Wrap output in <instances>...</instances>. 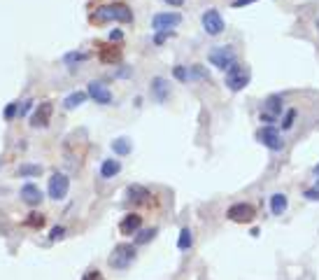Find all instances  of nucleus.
Returning a JSON list of instances; mask_svg holds the SVG:
<instances>
[{
	"mask_svg": "<svg viewBox=\"0 0 319 280\" xmlns=\"http://www.w3.org/2000/svg\"><path fill=\"white\" fill-rule=\"evenodd\" d=\"M28 224H30V226H42V224H44V217H42V215H38V212H30Z\"/></svg>",
	"mask_w": 319,
	"mask_h": 280,
	"instance_id": "32",
	"label": "nucleus"
},
{
	"mask_svg": "<svg viewBox=\"0 0 319 280\" xmlns=\"http://www.w3.org/2000/svg\"><path fill=\"white\" fill-rule=\"evenodd\" d=\"M42 198H44V194H42V189L38 185H33V182H26V185L21 187V201L28 205H40Z\"/></svg>",
	"mask_w": 319,
	"mask_h": 280,
	"instance_id": "10",
	"label": "nucleus"
},
{
	"mask_svg": "<svg viewBox=\"0 0 319 280\" xmlns=\"http://www.w3.org/2000/svg\"><path fill=\"white\" fill-rule=\"evenodd\" d=\"M86 98H88L86 91H72L70 96H66L63 108H66V110H75V108H80L82 103H86Z\"/></svg>",
	"mask_w": 319,
	"mask_h": 280,
	"instance_id": "18",
	"label": "nucleus"
},
{
	"mask_svg": "<svg viewBox=\"0 0 319 280\" xmlns=\"http://www.w3.org/2000/svg\"><path fill=\"white\" fill-rule=\"evenodd\" d=\"M86 59H88L86 52H70V54H66V63H82Z\"/></svg>",
	"mask_w": 319,
	"mask_h": 280,
	"instance_id": "27",
	"label": "nucleus"
},
{
	"mask_svg": "<svg viewBox=\"0 0 319 280\" xmlns=\"http://www.w3.org/2000/svg\"><path fill=\"white\" fill-rule=\"evenodd\" d=\"M52 115H54V105L49 101H44V103H40V108L35 110V115L30 117V124L33 126H47Z\"/></svg>",
	"mask_w": 319,
	"mask_h": 280,
	"instance_id": "12",
	"label": "nucleus"
},
{
	"mask_svg": "<svg viewBox=\"0 0 319 280\" xmlns=\"http://www.w3.org/2000/svg\"><path fill=\"white\" fill-rule=\"evenodd\" d=\"M112 14H114V21H122V24H130V21H133V12H130V7L122 5V3L112 5Z\"/></svg>",
	"mask_w": 319,
	"mask_h": 280,
	"instance_id": "19",
	"label": "nucleus"
},
{
	"mask_svg": "<svg viewBox=\"0 0 319 280\" xmlns=\"http://www.w3.org/2000/svg\"><path fill=\"white\" fill-rule=\"evenodd\" d=\"M63 233H66V229H63V226H54V229H52V233H49V238L58 240V238H63Z\"/></svg>",
	"mask_w": 319,
	"mask_h": 280,
	"instance_id": "34",
	"label": "nucleus"
},
{
	"mask_svg": "<svg viewBox=\"0 0 319 280\" xmlns=\"http://www.w3.org/2000/svg\"><path fill=\"white\" fill-rule=\"evenodd\" d=\"M30 108H33V101H24V103L19 105V115H21V117L28 115V110H30Z\"/></svg>",
	"mask_w": 319,
	"mask_h": 280,
	"instance_id": "35",
	"label": "nucleus"
},
{
	"mask_svg": "<svg viewBox=\"0 0 319 280\" xmlns=\"http://www.w3.org/2000/svg\"><path fill=\"white\" fill-rule=\"evenodd\" d=\"M168 91H170V84L166 77H154V80H152V94H154V98H156L158 103H163L168 98Z\"/></svg>",
	"mask_w": 319,
	"mask_h": 280,
	"instance_id": "13",
	"label": "nucleus"
},
{
	"mask_svg": "<svg viewBox=\"0 0 319 280\" xmlns=\"http://www.w3.org/2000/svg\"><path fill=\"white\" fill-rule=\"evenodd\" d=\"M100 61H102V63H114V61H119V49L108 47V45H100Z\"/></svg>",
	"mask_w": 319,
	"mask_h": 280,
	"instance_id": "22",
	"label": "nucleus"
},
{
	"mask_svg": "<svg viewBox=\"0 0 319 280\" xmlns=\"http://www.w3.org/2000/svg\"><path fill=\"white\" fill-rule=\"evenodd\" d=\"M128 196L133 198V201H147V196H152V194L144 189V187H140V185H130L128 187Z\"/></svg>",
	"mask_w": 319,
	"mask_h": 280,
	"instance_id": "25",
	"label": "nucleus"
},
{
	"mask_svg": "<svg viewBox=\"0 0 319 280\" xmlns=\"http://www.w3.org/2000/svg\"><path fill=\"white\" fill-rule=\"evenodd\" d=\"M194 245V231H191L189 226H184L182 231H180V238H177V247L180 250H189Z\"/></svg>",
	"mask_w": 319,
	"mask_h": 280,
	"instance_id": "21",
	"label": "nucleus"
},
{
	"mask_svg": "<svg viewBox=\"0 0 319 280\" xmlns=\"http://www.w3.org/2000/svg\"><path fill=\"white\" fill-rule=\"evenodd\" d=\"M256 140L272 152L284 150V140H282V136H280V131L275 129V126H261V129L256 131Z\"/></svg>",
	"mask_w": 319,
	"mask_h": 280,
	"instance_id": "4",
	"label": "nucleus"
},
{
	"mask_svg": "<svg viewBox=\"0 0 319 280\" xmlns=\"http://www.w3.org/2000/svg\"><path fill=\"white\" fill-rule=\"evenodd\" d=\"M303 196H306L308 201H319V187H312V189H306V191H303Z\"/></svg>",
	"mask_w": 319,
	"mask_h": 280,
	"instance_id": "33",
	"label": "nucleus"
},
{
	"mask_svg": "<svg viewBox=\"0 0 319 280\" xmlns=\"http://www.w3.org/2000/svg\"><path fill=\"white\" fill-rule=\"evenodd\" d=\"M172 35H175L172 31H158V33L154 35V42H156V45H163V42L168 40V38H172Z\"/></svg>",
	"mask_w": 319,
	"mask_h": 280,
	"instance_id": "30",
	"label": "nucleus"
},
{
	"mask_svg": "<svg viewBox=\"0 0 319 280\" xmlns=\"http://www.w3.org/2000/svg\"><path fill=\"white\" fill-rule=\"evenodd\" d=\"M286 205H289V198H286V194H282V191H278V194H272L270 196V212L272 215H284L286 212Z\"/></svg>",
	"mask_w": 319,
	"mask_h": 280,
	"instance_id": "16",
	"label": "nucleus"
},
{
	"mask_svg": "<svg viewBox=\"0 0 319 280\" xmlns=\"http://www.w3.org/2000/svg\"><path fill=\"white\" fill-rule=\"evenodd\" d=\"M294 122H296V110H286V115H284V119H282V129L284 131H289L294 126Z\"/></svg>",
	"mask_w": 319,
	"mask_h": 280,
	"instance_id": "29",
	"label": "nucleus"
},
{
	"mask_svg": "<svg viewBox=\"0 0 319 280\" xmlns=\"http://www.w3.org/2000/svg\"><path fill=\"white\" fill-rule=\"evenodd\" d=\"M110 40L112 42H119V40H124V33L119 31V28H114V31H110Z\"/></svg>",
	"mask_w": 319,
	"mask_h": 280,
	"instance_id": "36",
	"label": "nucleus"
},
{
	"mask_svg": "<svg viewBox=\"0 0 319 280\" xmlns=\"http://www.w3.org/2000/svg\"><path fill=\"white\" fill-rule=\"evenodd\" d=\"M226 217L231 219V222H238V224H250L254 222L256 217V210H254V205L250 203H233L228 210H226Z\"/></svg>",
	"mask_w": 319,
	"mask_h": 280,
	"instance_id": "7",
	"label": "nucleus"
},
{
	"mask_svg": "<svg viewBox=\"0 0 319 280\" xmlns=\"http://www.w3.org/2000/svg\"><path fill=\"white\" fill-rule=\"evenodd\" d=\"M180 24H182V14H177V12H158L152 17V28L156 33L158 31H172Z\"/></svg>",
	"mask_w": 319,
	"mask_h": 280,
	"instance_id": "8",
	"label": "nucleus"
},
{
	"mask_svg": "<svg viewBox=\"0 0 319 280\" xmlns=\"http://www.w3.org/2000/svg\"><path fill=\"white\" fill-rule=\"evenodd\" d=\"M317 31H319V19H317Z\"/></svg>",
	"mask_w": 319,
	"mask_h": 280,
	"instance_id": "41",
	"label": "nucleus"
},
{
	"mask_svg": "<svg viewBox=\"0 0 319 280\" xmlns=\"http://www.w3.org/2000/svg\"><path fill=\"white\" fill-rule=\"evenodd\" d=\"M189 75H191V80H200V82H210V73L200 66V63H194L191 66V70H189Z\"/></svg>",
	"mask_w": 319,
	"mask_h": 280,
	"instance_id": "23",
	"label": "nucleus"
},
{
	"mask_svg": "<svg viewBox=\"0 0 319 280\" xmlns=\"http://www.w3.org/2000/svg\"><path fill=\"white\" fill-rule=\"evenodd\" d=\"M200 24H203V31L208 35H222L224 33V28H226L222 14H219V10H214V7L205 10L203 17H200Z\"/></svg>",
	"mask_w": 319,
	"mask_h": 280,
	"instance_id": "6",
	"label": "nucleus"
},
{
	"mask_svg": "<svg viewBox=\"0 0 319 280\" xmlns=\"http://www.w3.org/2000/svg\"><path fill=\"white\" fill-rule=\"evenodd\" d=\"M68 189H70V178L63 175V173H54L49 178V185H47V196L54 198V201H63L68 196Z\"/></svg>",
	"mask_w": 319,
	"mask_h": 280,
	"instance_id": "5",
	"label": "nucleus"
},
{
	"mask_svg": "<svg viewBox=\"0 0 319 280\" xmlns=\"http://www.w3.org/2000/svg\"><path fill=\"white\" fill-rule=\"evenodd\" d=\"M252 3H256V0H233L231 7H244V5H252Z\"/></svg>",
	"mask_w": 319,
	"mask_h": 280,
	"instance_id": "37",
	"label": "nucleus"
},
{
	"mask_svg": "<svg viewBox=\"0 0 319 280\" xmlns=\"http://www.w3.org/2000/svg\"><path fill=\"white\" fill-rule=\"evenodd\" d=\"M224 84H226V87H228L231 91H242L244 87L250 84V73L244 70V66H240V63L236 61L231 68L226 70Z\"/></svg>",
	"mask_w": 319,
	"mask_h": 280,
	"instance_id": "3",
	"label": "nucleus"
},
{
	"mask_svg": "<svg viewBox=\"0 0 319 280\" xmlns=\"http://www.w3.org/2000/svg\"><path fill=\"white\" fill-rule=\"evenodd\" d=\"M208 61L214 66V68L219 70H228L236 63V49L231 47V45H219V47H212L210 52H208Z\"/></svg>",
	"mask_w": 319,
	"mask_h": 280,
	"instance_id": "1",
	"label": "nucleus"
},
{
	"mask_svg": "<svg viewBox=\"0 0 319 280\" xmlns=\"http://www.w3.org/2000/svg\"><path fill=\"white\" fill-rule=\"evenodd\" d=\"M119 171H122V161L119 159H105L100 164V178H105V180L119 175Z\"/></svg>",
	"mask_w": 319,
	"mask_h": 280,
	"instance_id": "15",
	"label": "nucleus"
},
{
	"mask_svg": "<svg viewBox=\"0 0 319 280\" xmlns=\"http://www.w3.org/2000/svg\"><path fill=\"white\" fill-rule=\"evenodd\" d=\"M0 166H2V159H0Z\"/></svg>",
	"mask_w": 319,
	"mask_h": 280,
	"instance_id": "42",
	"label": "nucleus"
},
{
	"mask_svg": "<svg viewBox=\"0 0 319 280\" xmlns=\"http://www.w3.org/2000/svg\"><path fill=\"white\" fill-rule=\"evenodd\" d=\"M170 7H182L184 5V0H166Z\"/></svg>",
	"mask_w": 319,
	"mask_h": 280,
	"instance_id": "39",
	"label": "nucleus"
},
{
	"mask_svg": "<svg viewBox=\"0 0 319 280\" xmlns=\"http://www.w3.org/2000/svg\"><path fill=\"white\" fill-rule=\"evenodd\" d=\"M282 103H284V101H282V96H278V94L268 96L261 112H266V115H272V117H280V115H282V108H284Z\"/></svg>",
	"mask_w": 319,
	"mask_h": 280,
	"instance_id": "14",
	"label": "nucleus"
},
{
	"mask_svg": "<svg viewBox=\"0 0 319 280\" xmlns=\"http://www.w3.org/2000/svg\"><path fill=\"white\" fill-rule=\"evenodd\" d=\"M314 173H317V175H319V164H317V166H314Z\"/></svg>",
	"mask_w": 319,
	"mask_h": 280,
	"instance_id": "40",
	"label": "nucleus"
},
{
	"mask_svg": "<svg viewBox=\"0 0 319 280\" xmlns=\"http://www.w3.org/2000/svg\"><path fill=\"white\" fill-rule=\"evenodd\" d=\"M154 236H156V229H142V231H138L136 245H144V243H150V240H154Z\"/></svg>",
	"mask_w": 319,
	"mask_h": 280,
	"instance_id": "26",
	"label": "nucleus"
},
{
	"mask_svg": "<svg viewBox=\"0 0 319 280\" xmlns=\"http://www.w3.org/2000/svg\"><path fill=\"white\" fill-rule=\"evenodd\" d=\"M91 21L96 24H105V21H114V14H112V5H102L98 7L94 14H91Z\"/></svg>",
	"mask_w": 319,
	"mask_h": 280,
	"instance_id": "20",
	"label": "nucleus"
},
{
	"mask_svg": "<svg viewBox=\"0 0 319 280\" xmlns=\"http://www.w3.org/2000/svg\"><path fill=\"white\" fill-rule=\"evenodd\" d=\"M40 173H42V166H38V164H21L19 166L21 178H35V175H40Z\"/></svg>",
	"mask_w": 319,
	"mask_h": 280,
	"instance_id": "24",
	"label": "nucleus"
},
{
	"mask_svg": "<svg viewBox=\"0 0 319 280\" xmlns=\"http://www.w3.org/2000/svg\"><path fill=\"white\" fill-rule=\"evenodd\" d=\"M16 112H19V105H16V103H10V105L5 108V119H7V122H10V119H14V115H16Z\"/></svg>",
	"mask_w": 319,
	"mask_h": 280,
	"instance_id": "31",
	"label": "nucleus"
},
{
	"mask_svg": "<svg viewBox=\"0 0 319 280\" xmlns=\"http://www.w3.org/2000/svg\"><path fill=\"white\" fill-rule=\"evenodd\" d=\"M133 259H136V247L128 245V243H122V245L114 247V252L110 254L108 264L112 268H116V271H124V268H128L133 264Z\"/></svg>",
	"mask_w": 319,
	"mask_h": 280,
	"instance_id": "2",
	"label": "nucleus"
},
{
	"mask_svg": "<svg viewBox=\"0 0 319 280\" xmlns=\"http://www.w3.org/2000/svg\"><path fill=\"white\" fill-rule=\"evenodd\" d=\"M140 226H142V217L136 215V212H128V215L119 222V231H122L124 236H133V233L140 231Z\"/></svg>",
	"mask_w": 319,
	"mask_h": 280,
	"instance_id": "11",
	"label": "nucleus"
},
{
	"mask_svg": "<svg viewBox=\"0 0 319 280\" xmlns=\"http://www.w3.org/2000/svg\"><path fill=\"white\" fill-rule=\"evenodd\" d=\"M110 147H112V152H114L116 157H128L130 152H133V143H130L128 138H114Z\"/></svg>",
	"mask_w": 319,
	"mask_h": 280,
	"instance_id": "17",
	"label": "nucleus"
},
{
	"mask_svg": "<svg viewBox=\"0 0 319 280\" xmlns=\"http://www.w3.org/2000/svg\"><path fill=\"white\" fill-rule=\"evenodd\" d=\"M84 280H100V273H96V271H91V273L84 275Z\"/></svg>",
	"mask_w": 319,
	"mask_h": 280,
	"instance_id": "38",
	"label": "nucleus"
},
{
	"mask_svg": "<svg viewBox=\"0 0 319 280\" xmlns=\"http://www.w3.org/2000/svg\"><path fill=\"white\" fill-rule=\"evenodd\" d=\"M86 94H88V98H94V101L100 103V105H110V103H112V91L108 89V84L98 82V80L86 84Z\"/></svg>",
	"mask_w": 319,
	"mask_h": 280,
	"instance_id": "9",
	"label": "nucleus"
},
{
	"mask_svg": "<svg viewBox=\"0 0 319 280\" xmlns=\"http://www.w3.org/2000/svg\"><path fill=\"white\" fill-rule=\"evenodd\" d=\"M172 75H175V80H180V82H189V80H191L189 70L184 68V66H175V70H172Z\"/></svg>",
	"mask_w": 319,
	"mask_h": 280,
	"instance_id": "28",
	"label": "nucleus"
}]
</instances>
